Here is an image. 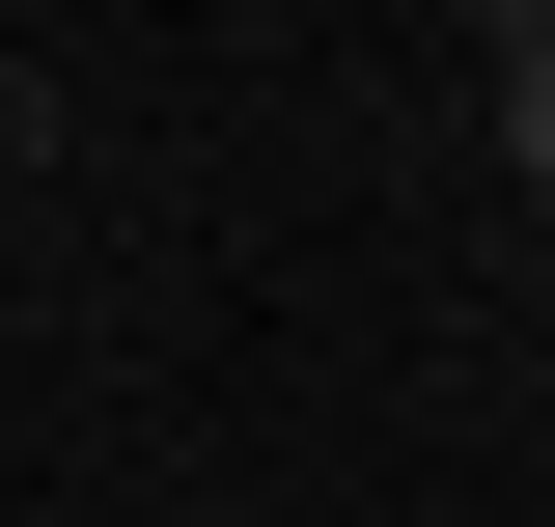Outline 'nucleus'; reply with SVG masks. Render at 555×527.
Here are the masks:
<instances>
[{"label": "nucleus", "instance_id": "obj_1", "mask_svg": "<svg viewBox=\"0 0 555 527\" xmlns=\"http://www.w3.org/2000/svg\"><path fill=\"white\" fill-rule=\"evenodd\" d=\"M500 139H528V167H555V28H528V56H500Z\"/></svg>", "mask_w": 555, "mask_h": 527}]
</instances>
